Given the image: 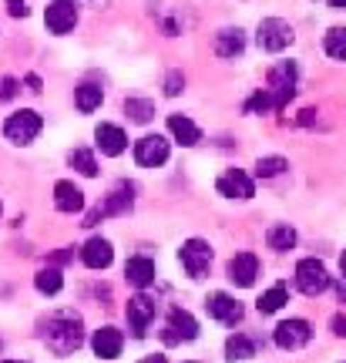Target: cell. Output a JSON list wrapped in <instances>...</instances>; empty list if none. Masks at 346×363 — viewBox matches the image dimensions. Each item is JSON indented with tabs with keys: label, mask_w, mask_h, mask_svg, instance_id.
Masks as SVG:
<instances>
[{
	"label": "cell",
	"mask_w": 346,
	"mask_h": 363,
	"mask_svg": "<svg viewBox=\"0 0 346 363\" xmlns=\"http://www.w3.org/2000/svg\"><path fill=\"white\" fill-rule=\"evenodd\" d=\"M44 343L48 350L57 353V357H67L74 353L81 343H84V326H81V316L71 310L65 313H54L48 320V330H44Z\"/></svg>",
	"instance_id": "1"
},
{
	"label": "cell",
	"mask_w": 346,
	"mask_h": 363,
	"mask_svg": "<svg viewBox=\"0 0 346 363\" xmlns=\"http://www.w3.org/2000/svg\"><path fill=\"white\" fill-rule=\"evenodd\" d=\"M40 128H44V118H40L38 111H30V108H21V111H13V115L4 121V135H7V142H13V145H30L40 135Z\"/></svg>",
	"instance_id": "2"
},
{
	"label": "cell",
	"mask_w": 346,
	"mask_h": 363,
	"mask_svg": "<svg viewBox=\"0 0 346 363\" xmlns=\"http://www.w3.org/2000/svg\"><path fill=\"white\" fill-rule=\"evenodd\" d=\"M256 40H259V48H262V51L279 54V51H286V48L293 44V27L286 24L282 17H266V21L259 24V30H256Z\"/></svg>",
	"instance_id": "3"
},
{
	"label": "cell",
	"mask_w": 346,
	"mask_h": 363,
	"mask_svg": "<svg viewBox=\"0 0 346 363\" xmlns=\"http://www.w3.org/2000/svg\"><path fill=\"white\" fill-rule=\"evenodd\" d=\"M179 259L192 279H202V276H208V266H212V246H208L206 239H189L182 246Z\"/></svg>",
	"instance_id": "4"
},
{
	"label": "cell",
	"mask_w": 346,
	"mask_h": 363,
	"mask_svg": "<svg viewBox=\"0 0 346 363\" xmlns=\"http://www.w3.org/2000/svg\"><path fill=\"white\" fill-rule=\"evenodd\" d=\"M296 286L306 296H320L323 289L330 286V272H326V266L320 259H303L296 266Z\"/></svg>",
	"instance_id": "5"
},
{
	"label": "cell",
	"mask_w": 346,
	"mask_h": 363,
	"mask_svg": "<svg viewBox=\"0 0 346 363\" xmlns=\"http://www.w3.org/2000/svg\"><path fill=\"white\" fill-rule=\"evenodd\" d=\"M272 94V101H276V108H282V104L289 101L296 94V65L293 61H282V65H276L269 71V88H266Z\"/></svg>",
	"instance_id": "6"
},
{
	"label": "cell",
	"mask_w": 346,
	"mask_h": 363,
	"mask_svg": "<svg viewBox=\"0 0 346 363\" xmlns=\"http://www.w3.org/2000/svg\"><path fill=\"white\" fill-rule=\"evenodd\" d=\"M135 162L141 169H158L168 162V142L162 135H145L135 142Z\"/></svg>",
	"instance_id": "7"
},
{
	"label": "cell",
	"mask_w": 346,
	"mask_h": 363,
	"mask_svg": "<svg viewBox=\"0 0 346 363\" xmlns=\"http://www.w3.org/2000/svg\"><path fill=\"white\" fill-rule=\"evenodd\" d=\"M44 24H48L51 34H67V30H74V24H77L74 0H54V4H48V11H44Z\"/></svg>",
	"instance_id": "8"
},
{
	"label": "cell",
	"mask_w": 346,
	"mask_h": 363,
	"mask_svg": "<svg viewBox=\"0 0 346 363\" xmlns=\"http://www.w3.org/2000/svg\"><path fill=\"white\" fill-rule=\"evenodd\" d=\"M155 310H158V303H155L152 296H145V293H138L135 299H128V326H131V333L135 337H145L148 333V323L155 320Z\"/></svg>",
	"instance_id": "9"
},
{
	"label": "cell",
	"mask_w": 346,
	"mask_h": 363,
	"mask_svg": "<svg viewBox=\"0 0 346 363\" xmlns=\"http://www.w3.org/2000/svg\"><path fill=\"white\" fill-rule=\"evenodd\" d=\"M276 347L282 350H299V347H306L309 337H313V330H309L306 320H286V323L276 326Z\"/></svg>",
	"instance_id": "10"
},
{
	"label": "cell",
	"mask_w": 346,
	"mask_h": 363,
	"mask_svg": "<svg viewBox=\"0 0 346 363\" xmlns=\"http://www.w3.org/2000/svg\"><path fill=\"white\" fill-rule=\"evenodd\" d=\"M199 337V323H195L192 313L185 310H172L165 323V343H182V340H195Z\"/></svg>",
	"instance_id": "11"
},
{
	"label": "cell",
	"mask_w": 346,
	"mask_h": 363,
	"mask_svg": "<svg viewBox=\"0 0 346 363\" xmlns=\"http://www.w3.org/2000/svg\"><path fill=\"white\" fill-rule=\"evenodd\" d=\"M216 189H218V195H225V199H249V195L256 192L252 179H249L245 172H239V169L222 172L218 182H216Z\"/></svg>",
	"instance_id": "12"
},
{
	"label": "cell",
	"mask_w": 346,
	"mask_h": 363,
	"mask_svg": "<svg viewBox=\"0 0 346 363\" xmlns=\"http://www.w3.org/2000/svg\"><path fill=\"white\" fill-rule=\"evenodd\" d=\"M206 310H208V316H212V320H218V323L235 326L239 320H242V306H239L229 293H212V296L206 299Z\"/></svg>",
	"instance_id": "13"
},
{
	"label": "cell",
	"mask_w": 346,
	"mask_h": 363,
	"mask_svg": "<svg viewBox=\"0 0 346 363\" xmlns=\"http://www.w3.org/2000/svg\"><path fill=\"white\" fill-rule=\"evenodd\" d=\"M81 259H84V266H88V269H108V266H111V259H115V249H111V242H108V239L94 235V239H88V242H84V249H81Z\"/></svg>",
	"instance_id": "14"
},
{
	"label": "cell",
	"mask_w": 346,
	"mask_h": 363,
	"mask_svg": "<svg viewBox=\"0 0 346 363\" xmlns=\"http://www.w3.org/2000/svg\"><path fill=\"white\" fill-rule=\"evenodd\" d=\"M125 347V337H121V330L115 326H101V330H94V337H91V350L104 357V360H115L118 353Z\"/></svg>",
	"instance_id": "15"
},
{
	"label": "cell",
	"mask_w": 346,
	"mask_h": 363,
	"mask_svg": "<svg viewBox=\"0 0 346 363\" xmlns=\"http://www.w3.org/2000/svg\"><path fill=\"white\" fill-rule=\"evenodd\" d=\"M94 145L101 148V155L115 158L128 148V138H125V131L118 128V125H98L94 128Z\"/></svg>",
	"instance_id": "16"
},
{
	"label": "cell",
	"mask_w": 346,
	"mask_h": 363,
	"mask_svg": "<svg viewBox=\"0 0 346 363\" xmlns=\"http://www.w3.org/2000/svg\"><path fill=\"white\" fill-rule=\"evenodd\" d=\"M259 276V259L252 252H239L229 259V279L235 286H252Z\"/></svg>",
	"instance_id": "17"
},
{
	"label": "cell",
	"mask_w": 346,
	"mask_h": 363,
	"mask_svg": "<svg viewBox=\"0 0 346 363\" xmlns=\"http://www.w3.org/2000/svg\"><path fill=\"white\" fill-rule=\"evenodd\" d=\"M54 206L61 212H67V216H74V212L84 208V192L77 189L74 182H57L54 185Z\"/></svg>",
	"instance_id": "18"
},
{
	"label": "cell",
	"mask_w": 346,
	"mask_h": 363,
	"mask_svg": "<svg viewBox=\"0 0 346 363\" xmlns=\"http://www.w3.org/2000/svg\"><path fill=\"white\" fill-rule=\"evenodd\" d=\"M168 131H172V138H175L179 145H185V148L199 145V138H202L199 125H195L192 118H185V115H172V118H168Z\"/></svg>",
	"instance_id": "19"
},
{
	"label": "cell",
	"mask_w": 346,
	"mask_h": 363,
	"mask_svg": "<svg viewBox=\"0 0 346 363\" xmlns=\"http://www.w3.org/2000/svg\"><path fill=\"white\" fill-rule=\"evenodd\" d=\"M125 279H128L131 286L145 289V286L155 279V262L148 259V256H131V259L125 262Z\"/></svg>",
	"instance_id": "20"
},
{
	"label": "cell",
	"mask_w": 346,
	"mask_h": 363,
	"mask_svg": "<svg viewBox=\"0 0 346 363\" xmlns=\"http://www.w3.org/2000/svg\"><path fill=\"white\" fill-rule=\"evenodd\" d=\"M245 48V34L239 27H225V30H218L216 38V51L218 57H235V54H242Z\"/></svg>",
	"instance_id": "21"
},
{
	"label": "cell",
	"mask_w": 346,
	"mask_h": 363,
	"mask_svg": "<svg viewBox=\"0 0 346 363\" xmlns=\"http://www.w3.org/2000/svg\"><path fill=\"white\" fill-rule=\"evenodd\" d=\"M128 208H131V185H118L115 192L104 199V206H98V212L101 216H121Z\"/></svg>",
	"instance_id": "22"
},
{
	"label": "cell",
	"mask_w": 346,
	"mask_h": 363,
	"mask_svg": "<svg viewBox=\"0 0 346 363\" xmlns=\"http://www.w3.org/2000/svg\"><path fill=\"white\" fill-rule=\"evenodd\" d=\"M104 101V91L98 88V84H81V88L74 91V104L77 111H84V115H91V111H98Z\"/></svg>",
	"instance_id": "23"
},
{
	"label": "cell",
	"mask_w": 346,
	"mask_h": 363,
	"mask_svg": "<svg viewBox=\"0 0 346 363\" xmlns=\"http://www.w3.org/2000/svg\"><path fill=\"white\" fill-rule=\"evenodd\" d=\"M34 286H38V293H44V296H54V293H61L65 276H61L57 266H48V269H40L38 276H34Z\"/></svg>",
	"instance_id": "24"
},
{
	"label": "cell",
	"mask_w": 346,
	"mask_h": 363,
	"mask_svg": "<svg viewBox=\"0 0 346 363\" xmlns=\"http://www.w3.org/2000/svg\"><path fill=\"white\" fill-rule=\"evenodd\" d=\"M225 353H229V360H249V357H256V343L249 337H242V333H235V337L225 340Z\"/></svg>",
	"instance_id": "25"
},
{
	"label": "cell",
	"mask_w": 346,
	"mask_h": 363,
	"mask_svg": "<svg viewBox=\"0 0 346 363\" xmlns=\"http://www.w3.org/2000/svg\"><path fill=\"white\" fill-rule=\"evenodd\" d=\"M266 239H269V249H276V252H286V249H293V246H296V233H293V225H286V222H279V225H272Z\"/></svg>",
	"instance_id": "26"
},
{
	"label": "cell",
	"mask_w": 346,
	"mask_h": 363,
	"mask_svg": "<svg viewBox=\"0 0 346 363\" xmlns=\"http://www.w3.org/2000/svg\"><path fill=\"white\" fill-rule=\"evenodd\" d=\"M326 54L333 61H346V27H330L326 30Z\"/></svg>",
	"instance_id": "27"
},
{
	"label": "cell",
	"mask_w": 346,
	"mask_h": 363,
	"mask_svg": "<svg viewBox=\"0 0 346 363\" xmlns=\"http://www.w3.org/2000/svg\"><path fill=\"white\" fill-rule=\"evenodd\" d=\"M67 162H71V169H77L81 175H88V179L98 175V162H94V155H91L88 148H74V152L67 155Z\"/></svg>",
	"instance_id": "28"
},
{
	"label": "cell",
	"mask_w": 346,
	"mask_h": 363,
	"mask_svg": "<svg viewBox=\"0 0 346 363\" xmlns=\"http://www.w3.org/2000/svg\"><path fill=\"white\" fill-rule=\"evenodd\" d=\"M282 303H286V286H272V289H266L262 296H259V313H279Z\"/></svg>",
	"instance_id": "29"
},
{
	"label": "cell",
	"mask_w": 346,
	"mask_h": 363,
	"mask_svg": "<svg viewBox=\"0 0 346 363\" xmlns=\"http://www.w3.org/2000/svg\"><path fill=\"white\" fill-rule=\"evenodd\" d=\"M125 111L131 115V121H152V115H155V104L152 101H141V98H128L125 101Z\"/></svg>",
	"instance_id": "30"
},
{
	"label": "cell",
	"mask_w": 346,
	"mask_h": 363,
	"mask_svg": "<svg viewBox=\"0 0 346 363\" xmlns=\"http://www.w3.org/2000/svg\"><path fill=\"white\" fill-rule=\"evenodd\" d=\"M282 169H286V158H279V155L259 158V162H256V175H259V179H276V175H282Z\"/></svg>",
	"instance_id": "31"
},
{
	"label": "cell",
	"mask_w": 346,
	"mask_h": 363,
	"mask_svg": "<svg viewBox=\"0 0 346 363\" xmlns=\"http://www.w3.org/2000/svg\"><path fill=\"white\" fill-rule=\"evenodd\" d=\"M245 111H276V101H272V94L266 88L259 91V94H252L249 98V104H245Z\"/></svg>",
	"instance_id": "32"
},
{
	"label": "cell",
	"mask_w": 346,
	"mask_h": 363,
	"mask_svg": "<svg viewBox=\"0 0 346 363\" xmlns=\"http://www.w3.org/2000/svg\"><path fill=\"white\" fill-rule=\"evenodd\" d=\"M7 11L13 17H27V0H7Z\"/></svg>",
	"instance_id": "33"
},
{
	"label": "cell",
	"mask_w": 346,
	"mask_h": 363,
	"mask_svg": "<svg viewBox=\"0 0 346 363\" xmlns=\"http://www.w3.org/2000/svg\"><path fill=\"white\" fill-rule=\"evenodd\" d=\"M179 91H182V78H179V74H168L165 94H179Z\"/></svg>",
	"instance_id": "34"
},
{
	"label": "cell",
	"mask_w": 346,
	"mask_h": 363,
	"mask_svg": "<svg viewBox=\"0 0 346 363\" xmlns=\"http://www.w3.org/2000/svg\"><path fill=\"white\" fill-rule=\"evenodd\" d=\"M333 333L336 337H346V316H333Z\"/></svg>",
	"instance_id": "35"
},
{
	"label": "cell",
	"mask_w": 346,
	"mask_h": 363,
	"mask_svg": "<svg viewBox=\"0 0 346 363\" xmlns=\"http://www.w3.org/2000/svg\"><path fill=\"white\" fill-rule=\"evenodd\" d=\"M138 363H168L165 357H162V353H155V357H141Z\"/></svg>",
	"instance_id": "36"
},
{
	"label": "cell",
	"mask_w": 346,
	"mask_h": 363,
	"mask_svg": "<svg viewBox=\"0 0 346 363\" xmlns=\"http://www.w3.org/2000/svg\"><path fill=\"white\" fill-rule=\"evenodd\" d=\"M330 7L333 11H346V0H330Z\"/></svg>",
	"instance_id": "37"
},
{
	"label": "cell",
	"mask_w": 346,
	"mask_h": 363,
	"mask_svg": "<svg viewBox=\"0 0 346 363\" xmlns=\"http://www.w3.org/2000/svg\"><path fill=\"white\" fill-rule=\"evenodd\" d=\"M336 293H340V303H343V299H346V283H343V279H340V286H336Z\"/></svg>",
	"instance_id": "38"
},
{
	"label": "cell",
	"mask_w": 346,
	"mask_h": 363,
	"mask_svg": "<svg viewBox=\"0 0 346 363\" xmlns=\"http://www.w3.org/2000/svg\"><path fill=\"white\" fill-rule=\"evenodd\" d=\"M340 266H343V276H346V249H343V259H340Z\"/></svg>",
	"instance_id": "39"
},
{
	"label": "cell",
	"mask_w": 346,
	"mask_h": 363,
	"mask_svg": "<svg viewBox=\"0 0 346 363\" xmlns=\"http://www.w3.org/2000/svg\"><path fill=\"white\" fill-rule=\"evenodd\" d=\"M4 363H21V360H4Z\"/></svg>",
	"instance_id": "40"
},
{
	"label": "cell",
	"mask_w": 346,
	"mask_h": 363,
	"mask_svg": "<svg viewBox=\"0 0 346 363\" xmlns=\"http://www.w3.org/2000/svg\"><path fill=\"white\" fill-rule=\"evenodd\" d=\"M189 363H195V360H189Z\"/></svg>",
	"instance_id": "41"
}]
</instances>
